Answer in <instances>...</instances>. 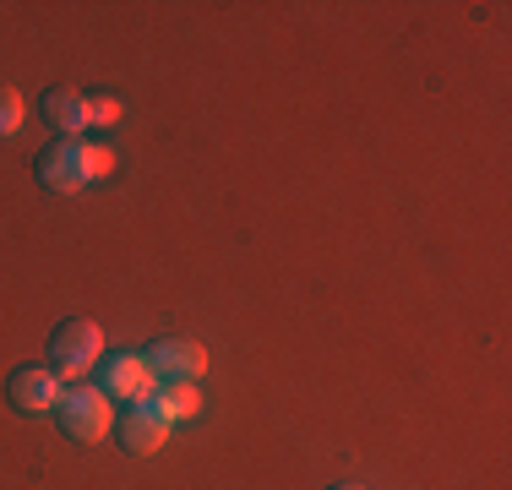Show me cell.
<instances>
[{
    "mask_svg": "<svg viewBox=\"0 0 512 490\" xmlns=\"http://www.w3.org/2000/svg\"><path fill=\"white\" fill-rule=\"evenodd\" d=\"M109 169H115V153L99 142H77V137H60L50 142L39 153V180L50 191H82V186H93V180H104Z\"/></svg>",
    "mask_w": 512,
    "mask_h": 490,
    "instance_id": "obj_1",
    "label": "cell"
},
{
    "mask_svg": "<svg viewBox=\"0 0 512 490\" xmlns=\"http://www.w3.org/2000/svg\"><path fill=\"white\" fill-rule=\"evenodd\" d=\"M55 420H60V431H66L71 441H104L109 436V425H115V414H109V398L99 387H60V403H55Z\"/></svg>",
    "mask_w": 512,
    "mask_h": 490,
    "instance_id": "obj_2",
    "label": "cell"
},
{
    "mask_svg": "<svg viewBox=\"0 0 512 490\" xmlns=\"http://www.w3.org/2000/svg\"><path fill=\"white\" fill-rule=\"evenodd\" d=\"M50 360H55L60 376H82L88 365H99V360H104V333H99V322H88V316H71V322H60L55 338H50Z\"/></svg>",
    "mask_w": 512,
    "mask_h": 490,
    "instance_id": "obj_3",
    "label": "cell"
},
{
    "mask_svg": "<svg viewBox=\"0 0 512 490\" xmlns=\"http://www.w3.org/2000/svg\"><path fill=\"white\" fill-rule=\"evenodd\" d=\"M142 360H148L153 382H197L207 371V349L197 338H158Z\"/></svg>",
    "mask_w": 512,
    "mask_h": 490,
    "instance_id": "obj_4",
    "label": "cell"
},
{
    "mask_svg": "<svg viewBox=\"0 0 512 490\" xmlns=\"http://www.w3.org/2000/svg\"><path fill=\"white\" fill-rule=\"evenodd\" d=\"M99 392L120 403H142L153 392V371L142 354H115V360H99Z\"/></svg>",
    "mask_w": 512,
    "mask_h": 490,
    "instance_id": "obj_5",
    "label": "cell"
},
{
    "mask_svg": "<svg viewBox=\"0 0 512 490\" xmlns=\"http://www.w3.org/2000/svg\"><path fill=\"white\" fill-rule=\"evenodd\" d=\"M6 398L17 403L22 414H55L60 403V371H50V365H22V371H11L6 382Z\"/></svg>",
    "mask_w": 512,
    "mask_h": 490,
    "instance_id": "obj_6",
    "label": "cell"
},
{
    "mask_svg": "<svg viewBox=\"0 0 512 490\" xmlns=\"http://www.w3.org/2000/svg\"><path fill=\"white\" fill-rule=\"evenodd\" d=\"M164 436H169V420L153 409L148 398L131 403L126 420H120V441H126V452H137V458H153V452L164 447Z\"/></svg>",
    "mask_w": 512,
    "mask_h": 490,
    "instance_id": "obj_7",
    "label": "cell"
},
{
    "mask_svg": "<svg viewBox=\"0 0 512 490\" xmlns=\"http://www.w3.org/2000/svg\"><path fill=\"white\" fill-rule=\"evenodd\" d=\"M44 115H50V126L60 131V137H77V131H88V93L50 88L44 93Z\"/></svg>",
    "mask_w": 512,
    "mask_h": 490,
    "instance_id": "obj_8",
    "label": "cell"
},
{
    "mask_svg": "<svg viewBox=\"0 0 512 490\" xmlns=\"http://www.w3.org/2000/svg\"><path fill=\"white\" fill-rule=\"evenodd\" d=\"M148 403H153L158 414H164L169 425L197 420V414H202V392H197V382H164V387L148 392Z\"/></svg>",
    "mask_w": 512,
    "mask_h": 490,
    "instance_id": "obj_9",
    "label": "cell"
},
{
    "mask_svg": "<svg viewBox=\"0 0 512 490\" xmlns=\"http://www.w3.org/2000/svg\"><path fill=\"white\" fill-rule=\"evenodd\" d=\"M22 120H28V104H22V93L0 82V137H17Z\"/></svg>",
    "mask_w": 512,
    "mask_h": 490,
    "instance_id": "obj_10",
    "label": "cell"
},
{
    "mask_svg": "<svg viewBox=\"0 0 512 490\" xmlns=\"http://www.w3.org/2000/svg\"><path fill=\"white\" fill-rule=\"evenodd\" d=\"M120 115H126V109H120V98H109V93H93L88 98V126H115Z\"/></svg>",
    "mask_w": 512,
    "mask_h": 490,
    "instance_id": "obj_11",
    "label": "cell"
},
{
    "mask_svg": "<svg viewBox=\"0 0 512 490\" xmlns=\"http://www.w3.org/2000/svg\"><path fill=\"white\" fill-rule=\"evenodd\" d=\"M333 490H365V485H333Z\"/></svg>",
    "mask_w": 512,
    "mask_h": 490,
    "instance_id": "obj_12",
    "label": "cell"
}]
</instances>
